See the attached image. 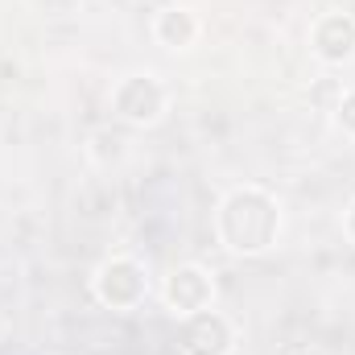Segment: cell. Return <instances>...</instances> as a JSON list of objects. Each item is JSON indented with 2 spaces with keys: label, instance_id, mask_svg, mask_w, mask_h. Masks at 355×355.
<instances>
[{
  "label": "cell",
  "instance_id": "obj_2",
  "mask_svg": "<svg viewBox=\"0 0 355 355\" xmlns=\"http://www.w3.org/2000/svg\"><path fill=\"white\" fill-rule=\"evenodd\" d=\"M91 293L107 310H137L149 297V272L137 257H107L91 277Z\"/></svg>",
  "mask_w": 355,
  "mask_h": 355
},
{
  "label": "cell",
  "instance_id": "obj_10",
  "mask_svg": "<svg viewBox=\"0 0 355 355\" xmlns=\"http://www.w3.org/2000/svg\"><path fill=\"white\" fill-rule=\"evenodd\" d=\"M343 236H347V240L355 244V202L347 207V211H343Z\"/></svg>",
  "mask_w": 355,
  "mask_h": 355
},
{
  "label": "cell",
  "instance_id": "obj_3",
  "mask_svg": "<svg viewBox=\"0 0 355 355\" xmlns=\"http://www.w3.org/2000/svg\"><path fill=\"white\" fill-rule=\"evenodd\" d=\"M112 116L132 128H153L166 116V87L153 75H124L112 87Z\"/></svg>",
  "mask_w": 355,
  "mask_h": 355
},
{
  "label": "cell",
  "instance_id": "obj_4",
  "mask_svg": "<svg viewBox=\"0 0 355 355\" xmlns=\"http://www.w3.org/2000/svg\"><path fill=\"white\" fill-rule=\"evenodd\" d=\"M178 352L182 355H232L236 352V327L219 310H198V314L182 318Z\"/></svg>",
  "mask_w": 355,
  "mask_h": 355
},
{
  "label": "cell",
  "instance_id": "obj_1",
  "mask_svg": "<svg viewBox=\"0 0 355 355\" xmlns=\"http://www.w3.org/2000/svg\"><path fill=\"white\" fill-rule=\"evenodd\" d=\"M219 244L236 257H265L281 236V207L261 186H240L219 202L215 215Z\"/></svg>",
  "mask_w": 355,
  "mask_h": 355
},
{
  "label": "cell",
  "instance_id": "obj_11",
  "mask_svg": "<svg viewBox=\"0 0 355 355\" xmlns=\"http://www.w3.org/2000/svg\"><path fill=\"white\" fill-rule=\"evenodd\" d=\"M297 355H322V352H297Z\"/></svg>",
  "mask_w": 355,
  "mask_h": 355
},
{
  "label": "cell",
  "instance_id": "obj_7",
  "mask_svg": "<svg viewBox=\"0 0 355 355\" xmlns=\"http://www.w3.org/2000/svg\"><path fill=\"white\" fill-rule=\"evenodd\" d=\"M153 37L166 46V50H190L198 42V17L194 8L186 4H166L157 17H153Z\"/></svg>",
  "mask_w": 355,
  "mask_h": 355
},
{
  "label": "cell",
  "instance_id": "obj_6",
  "mask_svg": "<svg viewBox=\"0 0 355 355\" xmlns=\"http://www.w3.org/2000/svg\"><path fill=\"white\" fill-rule=\"evenodd\" d=\"M310 50L327 62V67H343L355 58V17L347 12H327L314 21L310 29Z\"/></svg>",
  "mask_w": 355,
  "mask_h": 355
},
{
  "label": "cell",
  "instance_id": "obj_9",
  "mask_svg": "<svg viewBox=\"0 0 355 355\" xmlns=\"http://www.w3.org/2000/svg\"><path fill=\"white\" fill-rule=\"evenodd\" d=\"M331 120L343 137H355V91H339V99L331 103Z\"/></svg>",
  "mask_w": 355,
  "mask_h": 355
},
{
  "label": "cell",
  "instance_id": "obj_5",
  "mask_svg": "<svg viewBox=\"0 0 355 355\" xmlns=\"http://www.w3.org/2000/svg\"><path fill=\"white\" fill-rule=\"evenodd\" d=\"M215 302V277L202 265H178L166 277V306L178 318H190L198 310H211Z\"/></svg>",
  "mask_w": 355,
  "mask_h": 355
},
{
  "label": "cell",
  "instance_id": "obj_8",
  "mask_svg": "<svg viewBox=\"0 0 355 355\" xmlns=\"http://www.w3.org/2000/svg\"><path fill=\"white\" fill-rule=\"evenodd\" d=\"M87 153H91L95 166H116V162L128 157V141H124V132H116V128H95L87 137Z\"/></svg>",
  "mask_w": 355,
  "mask_h": 355
}]
</instances>
